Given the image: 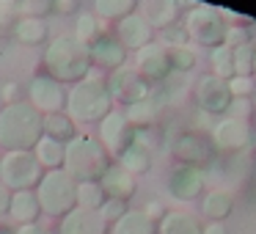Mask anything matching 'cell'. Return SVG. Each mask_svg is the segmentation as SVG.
<instances>
[{
	"mask_svg": "<svg viewBox=\"0 0 256 234\" xmlns=\"http://www.w3.org/2000/svg\"><path fill=\"white\" fill-rule=\"evenodd\" d=\"M42 72L61 86H74L91 74V52L72 34H58L47 42L42 52Z\"/></svg>",
	"mask_w": 256,
	"mask_h": 234,
	"instance_id": "6da1fadb",
	"label": "cell"
},
{
	"mask_svg": "<svg viewBox=\"0 0 256 234\" xmlns=\"http://www.w3.org/2000/svg\"><path fill=\"white\" fill-rule=\"evenodd\" d=\"M42 135H44V116L34 110L28 102L0 108V149L3 152H34Z\"/></svg>",
	"mask_w": 256,
	"mask_h": 234,
	"instance_id": "7a4b0ae2",
	"label": "cell"
},
{
	"mask_svg": "<svg viewBox=\"0 0 256 234\" xmlns=\"http://www.w3.org/2000/svg\"><path fill=\"white\" fill-rule=\"evenodd\" d=\"M113 110V96L102 74H88L86 80L66 88V116L74 124H100Z\"/></svg>",
	"mask_w": 256,
	"mask_h": 234,
	"instance_id": "3957f363",
	"label": "cell"
},
{
	"mask_svg": "<svg viewBox=\"0 0 256 234\" xmlns=\"http://www.w3.org/2000/svg\"><path fill=\"white\" fill-rule=\"evenodd\" d=\"M113 166V157L105 152V146L96 140V135L78 132L66 144V157H64V171L74 182H100Z\"/></svg>",
	"mask_w": 256,
	"mask_h": 234,
	"instance_id": "277c9868",
	"label": "cell"
},
{
	"mask_svg": "<svg viewBox=\"0 0 256 234\" xmlns=\"http://www.w3.org/2000/svg\"><path fill=\"white\" fill-rule=\"evenodd\" d=\"M36 198H39L42 215L61 220L78 206V182L69 176L64 168L58 171H44L39 188H36Z\"/></svg>",
	"mask_w": 256,
	"mask_h": 234,
	"instance_id": "5b68a950",
	"label": "cell"
},
{
	"mask_svg": "<svg viewBox=\"0 0 256 234\" xmlns=\"http://www.w3.org/2000/svg\"><path fill=\"white\" fill-rule=\"evenodd\" d=\"M182 30L188 34L190 44H198V47H215L226 44V34H228V22L223 17V8L215 6H193L188 14H184V22Z\"/></svg>",
	"mask_w": 256,
	"mask_h": 234,
	"instance_id": "8992f818",
	"label": "cell"
},
{
	"mask_svg": "<svg viewBox=\"0 0 256 234\" xmlns=\"http://www.w3.org/2000/svg\"><path fill=\"white\" fill-rule=\"evenodd\" d=\"M44 176V168L34 157V152H3L0 157V182L12 193L36 190Z\"/></svg>",
	"mask_w": 256,
	"mask_h": 234,
	"instance_id": "52a82bcc",
	"label": "cell"
},
{
	"mask_svg": "<svg viewBox=\"0 0 256 234\" xmlns=\"http://www.w3.org/2000/svg\"><path fill=\"white\" fill-rule=\"evenodd\" d=\"M171 154L176 160V166H190V168H204L215 160V146L212 138L204 130H182L176 138L171 140Z\"/></svg>",
	"mask_w": 256,
	"mask_h": 234,
	"instance_id": "ba28073f",
	"label": "cell"
},
{
	"mask_svg": "<svg viewBox=\"0 0 256 234\" xmlns=\"http://www.w3.org/2000/svg\"><path fill=\"white\" fill-rule=\"evenodd\" d=\"M25 102L34 110H39L42 116L64 113L66 110V86H61L58 80H52L44 72H36L28 80V86H25Z\"/></svg>",
	"mask_w": 256,
	"mask_h": 234,
	"instance_id": "9c48e42d",
	"label": "cell"
},
{
	"mask_svg": "<svg viewBox=\"0 0 256 234\" xmlns=\"http://www.w3.org/2000/svg\"><path fill=\"white\" fill-rule=\"evenodd\" d=\"M108 91H110L113 96V105H138V102H144L146 96H152V91H154V86L146 83L144 78L138 74V69L135 66H122L116 69V72L108 74Z\"/></svg>",
	"mask_w": 256,
	"mask_h": 234,
	"instance_id": "30bf717a",
	"label": "cell"
},
{
	"mask_svg": "<svg viewBox=\"0 0 256 234\" xmlns=\"http://www.w3.org/2000/svg\"><path fill=\"white\" fill-rule=\"evenodd\" d=\"M210 138H212L215 152H228V154L234 152V154H237V152H242L250 146V140H254V127H250V122H245V118L223 116L212 124Z\"/></svg>",
	"mask_w": 256,
	"mask_h": 234,
	"instance_id": "8fae6325",
	"label": "cell"
},
{
	"mask_svg": "<svg viewBox=\"0 0 256 234\" xmlns=\"http://www.w3.org/2000/svg\"><path fill=\"white\" fill-rule=\"evenodd\" d=\"M96 140H100L108 154L116 160L127 146L135 144V127L130 124V118L124 116V110H110L100 124H96Z\"/></svg>",
	"mask_w": 256,
	"mask_h": 234,
	"instance_id": "7c38bea8",
	"label": "cell"
},
{
	"mask_svg": "<svg viewBox=\"0 0 256 234\" xmlns=\"http://www.w3.org/2000/svg\"><path fill=\"white\" fill-rule=\"evenodd\" d=\"M193 100L204 116H226L232 108V91H228L226 80L215 78V74H204L196 83Z\"/></svg>",
	"mask_w": 256,
	"mask_h": 234,
	"instance_id": "4fadbf2b",
	"label": "cell"
},
{
	"mask_svg": "<svg viewBox=\"0 0 256 234\" xmlns=\"http://www.w3.org/2000/svg\"><path fill=\"white\" fill-rule=\"evenodd\" d=\"M135 69L152 86H162L171 78V61H168V47L162 42H152L144 50L135 52Z\"/></svg>",
	"mask_w": 256,
	"mask_h": 234,
	"instance_id": "5bb4252c",
	"label": "cell"
},
{
	"mask_svg": "<svg viewBox=\"0 0 256 234\" xmlns=\"http://www.w3.org/2000/svg\"><path fill=\"white\" fill-rule=\"evenodd\" d=\"M166 188L171 193V198L176 201H196L204 196V171L201 168H190V166H174L168 171Z\"/></svg>",
	"mask_w": 256,
	"mask_h": 234,
	"instance_id": "9a60e30c",
	"label": "cell"
},
{
	"mask_svg": "<svg viewBox=\"0 0 256 234\" xmlns=\"http://www.w3.org/2000/svg\"><path fill=\"white\" fill-rule=\"evenodd\" d=\"M91 52V66L102 69V72H116V69L127 66V56L130 52L124 50V44L116 39L113 34H102L94 44L88 47Z\"/></svg>",
	"mask_w": 256,
	"mask_h": 234,
	"instance_id": "2e32d148",
	"label": "cell"
},
{
	"mask_svg": "<svg viewBox=\"0 0 256 234\" xmlns=\"http://www.w3.org/2000/svg\"><path fill=\"white\" fill-rule=\"evenodd\" d=\"M113 36L122 42L127 52L130 50L138 52V50H144L146 44H152V42H154V30H152V25L146 22L138 12L130 14V17H124L122 22H116V34H113Z\"/></svg>",
	"mask_w": 256,
	"mask_h": 234,
	"instance_id": "e0dca14e",
	"label": "cell"
},
{
	"mask_svg": "<svg viewBox=\"0 0 256 234\" xmlns=\"http://www.w3.org/2000/svg\"><path fill=\"white\" fill-rule=\"evenodd\" d=\"M58 234H110V226L100 212L74 206L66 218L58 220Z\"/></svg>",
	"mask_w": 256,
	"mask_h": 234,
	"instance_id": "ac0fdd59",
	"label": "cell"
},
{
	"mask_svg": "<svg viewBox=\"0 0 256 234\" xmlns=\"http://www.w3.org/2000/svg\"><path fill=\"white\" fill-rule=\"evenodd\" d=\"M166 100H168L166 91L157 86V88L152 91V96H146L144 102L124 108V116L130 118V124H132L135 130L157 127V122H160V113H162V108H166Z\"/></svg>",
	"mask_w": 256,
	"mask_h": 234,
	"instance_id": "d6986e66",
	"label": "cell"
},
{
	"mask_svg": "<svg viewBox=\"0 0 256 234\" xmlns=\"http://www.w3.org/2000/svg\"><path fill=\"white\" fill-rule=\"evenodd\" d=\"M138 14L152 25V30H168L174 25H179L182 6L176 0H146Z\"/></svg>",
	"mask_w": 256,
	"mask_h": 234,
	"instance_id": "ffe728a7",
	"label": "cell"
},
{
	"mask_svg": "<svg viewBox=\"0 0 256 234\" xmlns=\"http://www.w3.org/2000/svg\"><path fill=\"white\" fill-rule=\"evenodd\" d=\"M102 190H105L108 198H116V201H132L135 193H138V179L132 176V174H127L118 162H113L110 168H108V174L100 179Z\"/></svg>",
	"mask_w": 256,
	"mask_h": 234,
	"instance_id": "44dd1931",
	"label": "cell"
},
{
	"mask_svg": "<svg viewBox=\"0 0 256 234\" xmlns=\"http://www.w3.org/2000/svg\"><path fill=\"white\" fill-rule=\"evenodd\" d=\"M12 39L17 42L20 47H42L44 50L47 42L52 39L50 36V22L47 20H34V17H20L17 25L12 30Z\"/></svg>",
	"mask_w": 256,
	"mask_h": 234,
	"instance_id": "7402d4cb",
	"label": "cell"
},
{
	"mask_svg": "<svg viewBox=\"0 0 256 234\" xmlns=\"http://www.w3.org/2000/svg\"><path fill=\"white\" fill-rule=\"evenodd\" d=\"M8 218L17 226H28V223H39L42 206L36 198V190H20L12 196V206H8Z\"/></svg>",
	"mask_w": 256,
	"mask_h": 234,
	"instance_id": "603a6c76",
	"label": "cell"
},
{
	"mask_svg": "<svg viewBox=\"0 0 256 234\" xmlns=\"http://www.w3.org/2000/svg\"><path fill=\"white\" fill-rule=\"evenodd\" d=\"M234 212V196L223 188H212L201 198V215L210 223H223Z\"/></svg>",
	"mask_w": 256,
	"mask_h": 234,
	"instance_id": "cb8c5ba5",
	"label": "cell"
},
{
	"mask_svg": "<svg viewBox=\"0 0 256 234\" xmlns=\"http://www.w3.org/2000/svg\"><path fill=\"white\" fill-rule=\"evenodd\" d=\"M113 162H118V166L127 174H132V176H140V174L152 171V166H154V152H149L146 146H140L138 140H135V144L127 146Z\"/></svg>",
	"mask_w": 256,
	"mask_h": 234,
	"instance_id": "d4e9b609",
	"label": "cell"
},
{
	"mask_svg": "<svg viewBox=\"0 0 256 234\" xmlns=\"http://www.w3.org/2000/svg\"><path fill=\"white\" fill-rule=\"evenodd\" d=\"M201 228L204 226L182 210H168L157 223V234H201Z\"/></svg>",
	"mask_w": 256,
	"mask_h": 234,
	"instance_id": "484cf974",
	"label": "cell"
},
{
	"mask_svg": "<svg viewBox=\"0 0 256 234\" xmlns=\"http://www.w3.org/2000/svg\"><path fill=\"white\" fill-rule=\"evenodd\" d=\"M34 157L39 160V166L44 168V171H58V168H64L66 144H61V140H56V138H47V135H42V140L34 146Z\"/></svg>",
	"mask_w": 256,
	"mask_h": 234,
	"instance_id": "4316f807",
	"label": "cell"
},
{
	"mask_svg": "<svg viewBox=\"0 0 256 234\" xmlns=\"http://www.w3.org/2000/svg\"><path fill=\"white\" fill-rule=\"evenodd\" d=\"M110 234H157V220H152L144 210L130 206L127 215L110 226Z\"/></svg>",
	"mask_w": 256,
	"mask_h": 234,
	"instance_id": "83f0119b",
	"label": "cell"
},
{
	"mask_svg": "<svg viewBox=\"0 0 256 234\" xmlns=\"http://www.w3.org/2000/svg\"><path fill=\"white\" fill-rule=\"evenodd\" d=\"M138 12V0H94V17L102 22H122Z\"/></svg>",
	"mask_w": 256,
	"mask_h": 234,
	"instance_id": "f1b7e54d",
	"label": "cell"
},
{
	"mask_svg": "<svg viewBox=\"0 0 256 234\" xmlns=\"http://www.w3.org/2000/svg\"><path fill=\"white\" fill-rule=\"evenodd\" d=\"M102 34H108V30H105V22H102V20H96V17H94V12H80V14H78L72 36L80 42V44L91 47Z\"/></svg>",
	"mask_w": 256,
	"mask_h": 234,
	"instance_id": "f546056e",
	"label": "cell"
},
{
	"mask_svg": "<svg viewBox=\"0 0 256 234\" xmlns=\"http://www.w3.org/2000/svg\"><path fill=\"white\" fill-rule=\"evenodd\" d=\"M44 135L61 140V144H69L78 135V124L66 113H50V116H44Z\"/></svg>",
	"mask_w": 256,
	"mask_h": 234,
	"instance_id": "4dcf8cb0",
	"label": "cell"
},
{
	"mask_svg": "<svg viewBox=\"0 0 256 234\" xmlns=\"http://www.w3.org/2000/svg\"><path fill=\"white\" fill-rule=\"evenodd\" d=\"M210 66H212L210 74H215V78L228 83L234 78V50L228 44H220L215 50H210Z\"/></svg>",
	"mask_w": 256,
	"mask_h": 234,
	"instance_id": "1f68e13d",
	"label": "cell"
},
{
	"mask_svg": "<svg viewBox=\"0 0 256 234\" xmlns=\"http://www.w3.org/2000/svg\"><path fill=\"white\" fill-rule=\"evenodd\" d=\"M168 61H171V74H190L198 64V56L190 44L184 47H168Z\"/></svg>",
	"mask_w": 256,
	"mask_h": 234,
	"instance_id": "d6a6232c",
	"label": "cell"
},
{
	"mask_svg": "<svg viewBox=\"0 0 256 234\" xmlns=\"http://www.w3.org/2000/svg\"><path fill=\"white\" fill-rule=\"evenodd\" d=\"M105 201H108V196H105V190H102L100 182H80L78 184V206L80 210L100 212Z\"/></svg>",
	"mask_w": 256,
	"mask_h": 234,
	"instance_id": "836d02e7",
	"label": "cell"
},
{
	"mask_svg": "<svg viewBox=\"0 0 256 234\" xmlns=\"http://www.w3.org/2000/svg\"><path fill=\"white\" fill-rule=\"evenodd\" d=\"M254 52H256V42L234 50V78H254Z\"/></svg>",
	"mask_w": 256,
	"mask_h": 234,
	"instance_id": "e575fe53",
	"label": "cell"
},
{
	"mask_svg": "<svg viewBox=\"0 0 256 234\" xmlns=\"http://www.w3.org/2000/svg\"><path fill=\"white\" fill-rule=\"evenodd\" d=\"M0 102H3V108L25 102V83H20V80H14V78L0 80Z\"/></svg>",
	"mask_w": 256,
	"mask_h": 234,
	"instance_id": "d590c367",
	"label": "cell"
},
{
	"mask_svg": "<svg viewBox=\"0 0 256 234\" xmlns=\"http://www.w3.org/2000/svg\"><path fill=\"white\" fill-rule=\"evenodd\" d=\"M232 100H254L256 94V78H232L228 80Z\"/></svg>",
	"mask_w": 256,
	"mask_h": 234,
	"instance_id": "8d00e7d4",
	"label": "cell"
},
{
	"mask_svg": "<svg viewBox=\"0 0 256 234\" xmlns=\"http://www.w3.org/2000/svg\"><path fill=\"white\" fill-rule=\"evenodd\" d=\"M17 20H20V14H17L14 0H3L0 3V36H12Z\"/></svg>",
	"mask_w": 256,
	"mask_h": 234,
	"instance_id": "74e56055",
	"label": "cell"
},
{
	"mask_svg": "<svg viewBox=\"0 0 256 234\" xmlns=\"http://www.w3.org/2000/svg\"><path fill=\"white\" fill-rule=\"evenodd\" d=\"M127 210H130V204H127V201H116V198H108L105 204H102L100 215L105 218V223H108V226H113V223H116V220H122V218L127 215Z\"/></svg>",
	"mask_w": 256,
	"mask_h": 234,
	"instance_id": "f35d334b",
	"label": "cell"
},
{
	"mask_svg": "<svg viewBox=\"0 0 256 234\" xmlns=\"http://www.w3.org/2000/svg\"><path fill=\"white\" fill-rule=\"evenodd\" d=\"M226 44L232 47V50H237V47H242V44H254V30L250 28H228Z\"/></svg>",
	"mask_w": 256,
	"mask_h": 234,
	"instance_id": "ab89813d",
	"label": "cell"
},
{
	"mask_svg": "<svg viewBox=\"0 0 256 234\" xmlns=\"http://www.w3.org/2000/svg\"><path fill=\"white\" fill-rule=\"evenodd\" d=\"M250 110H256V108H254V100H232L228 116H234V118H245V122H248Z\"/></svg>",
	"mask_w": 256,
	"mask_h": 234,
	"instance_id": "60d3db41",
	"label": "cell"
},
{
	"mask_svg": "<svg viewBox=\"0 0 256 234\" xmlns=\"http://www.w3.org/2000/svg\"><path fill=\"white\" fill-rule=\"evenodd\" d=\"M80 12V0H52V14H61V17H69V14Z\"/></svg>",
	"mask_w": 256,
	"mask_h": 234,
	"instance_id": "b9f144b4",
	"label": "cell"
},
{
	"mask_svg": "<svg viewBox=\"0 0 256 234\" xmlns=\"http://www.w3.org/2000/svg\"><path fill=\"white\" fill-rule=\"evenodd\" d=\"M12 196H14L12 190H8L6 184L0 182V218L8 215V206H12Z\"/></svg>",
	"mask_w": 256,
	"mask_h": 234,
	"instance_id": "7bdbcfd3",
	"label": "cell"
},
{
	"mask_svg": "<svg viewBox=\"0 0 256 234\" xmlns=\"http://www.w3.org/2000/svg\"><path fill=\"white\" fill-rule=\"evenodd\" d=\"M14 234H47L42 223H28V226H14Z\"/></svg>",
	"mask_w": 256,
	"mask_h": 234,
	"instance_id": "ee69618b",
	"label": "cell"
},
{
	"mask_svg": "<svg viewBox=\"0 0 256 234\" xmlns=\"http://www.w3.org/2000/svg\"><path fill=\"white\" fill-rule=\"evenodd\" d=\"M201 234H232V232H228L226 223H204Z\"/></svg>",
	"mask_w": 256,
	"mask_h": 234,
	"instance_id": "f6af8a7d",
	"label": "cell"
},
{
	"mask_svg": "<svg viewBox=\"0 0 256 234\" xmlns=\"http://www.w3.org/2000/svg\"><path fill=\"white\" fill-rule=\"evenodd\" d=\"M0 234H14V228L6 226V223H0Z\"/></svg>",
	"mask_w": 256,
	"mask_h": 234,
	"instance_id": "bcb514c9",
	"label": "cell"
},
{
	"mask_svg": "<svg viewBox=\"0 0 256 234\" xmlns=\"http://www.w3.org/2000/svg\"><path fill=\"white\" fill-rule=\"evenodd\" d=\"M254 78H256V52H254Z\"/></svg>",
	"mask_w": 256,
	"mask_h": 234,
	"instance_id": "7dc6e473",
	"label": "cell"
},
{
	"mask_svg": "<svg viewBox=\"0 0 256 234\" xmlns=\"http://www.w3.org/2000/svg\"><path fill=\"white\" fill-rule=\"evenodd\" d=\"M254 108H256V94H254Z\"/></svg>",
	"mask_w": 256,
	"mask_h": 234,
	"instance_id": "c3c4849f",
	"label": "cell"
}]
</instances>
